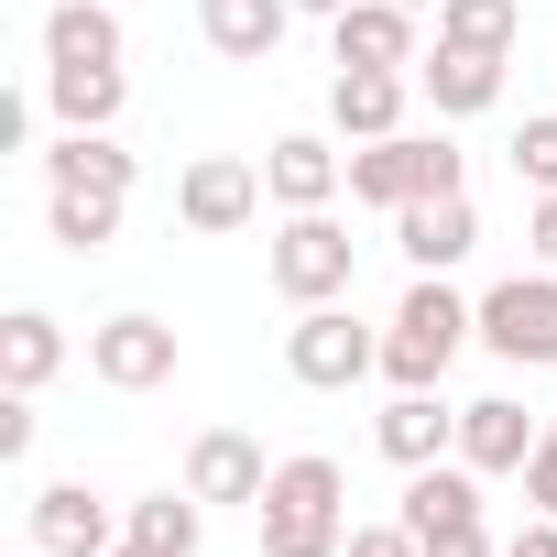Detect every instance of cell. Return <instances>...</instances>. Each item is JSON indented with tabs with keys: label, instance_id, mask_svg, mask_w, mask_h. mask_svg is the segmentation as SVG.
Returning <instances> with one entry per match:
<instances>
[{
	"label": "cell",
	"instance_id": "603a6c76",
	"mask_svg": "<svg viewBox=\"0 0 557 557\" xmlns=\"http://www.w3.org/2000/svg\"><path fill=\"white\" fill-rule=\"evenodd\" d=\"M45 99H55L66 132H110L121 99H132V77H121V66H45Z\"/></svg>",
	"mask_w": 557,
	"mask_h": 557
},
{
	"label": "cell",
	"instance_id": "4316f807",
	"mask_svg": "<svg viewBox=\"0 0 557 557\" xmlns=\"http://www.w3.org/2000/svg\"><path fill=\"white\" fill-rule=\"evenodd\" d=\"M513 175H524V186H535V197H546V186H557V110H535V121H524V132H513Z\"/></svg>",
	"mask_w": 557,
	"mask_h": 557
},
{
	"label": "cell",
	"instance_id": "44dd1931",
	"mask_svg": "<svg viewBox=\"0 0 557 557\" xmlns=\"http://www.w3.org/2000/svg\"><path fill=\"white\" fill-rule=\"evenodd\" d=\"M45 66H121V12L110 0H55L45 12Z\"/></svg>",
	"mask_w": 557,
	"mask_h": 557
},
{
	"label": "cell",
	"instance_id": "d4e9b609",
	"mask_svg": "<svg viewBox=\"0 0 557 557\" xmlns=\"http://www.w3.org/2000/svg\"><path fill=\"white\" fill-rule=\"evenodd\" d=\"M437 45L513 55V45H524V0H448V12H437Z\"/></svg>",
	"mask_w": 557,
	"mask_h": 557
},
{
	"label": "cell",
	"instance_id": "d6a6232c",
	"mask_svg": "<svg viewBox=\"0 0 557 557\" xmlns=\"http://www.w3.org/2000/svg\"><path fill=\"white\" fill-rule=\"evenodd\" d=\"M23 143H34V99L12 88V99H0V153H23Z\"/></svg>",
	"mask_w": 557,
	"mask_h": 557
},
{
	"label": "cell",
	"instance_id": "836d02e7",
	"mask_svg": "<svg viewBox=\"0 0 557 557\" xmlns=\"http://www.w3.org/2000/svg\"><path fill=\"white\" fill-rule=\"evenodd\" d=\"M503 557H557V513H524V535H513Z\"/></svg>",
	"mask_w": 557,
	"mask_h": 557
},
{
	"label": "cell",
	"instance_id": "6da1fadb",
	"mask_svg": "<svg viewBox=\"0 0 557 557\" xmlns=\"http://www.w3.org/2000/svg\"><path fill=\"white\" fill-rule=\"evenodd\" d=\"M262 557H339L350 546V481L329 448H296V459H273L262 481Z\"/></svg>",
	"mask_w": 557,
	"mask_h": 557
},
{
	"label": "cell",
	"instance_id": "277c9868",
	"mask_svg": "<svg viewBox=\"0 0 557 557\" xmlns=\"http://www.w3.org/2000/svg\"><path fill=\"white\" fill-rule=\"evenodd\" d=\"M350 273H361V240L329 208H285V230H273V296L329 307V296H350Z\"/></svg>",
	"mask_w": 557,
	"mask_h": 557
},
{
	"label": "cell",
	"instance_id": "30bf717a",
	"mask_svg": "<svg viewBox=\"0 0 557 557\" xmlns=\"http://www.w3.org/2000/svg\"><path fill=\"white\" fill-rule=\"evenodd\" d=\"M405 99H416V66H339L329 77V132L339 143H394Z\"/></svg>",
	"mask_w": 557,
	"mask_h": 557
},
{
	"label": "cell",
	"instance_id": "ac0fdd59",
	"mask_svg": "<svg viewBox=\"0 0 557 557\" xmlns=\"http://www.w3.org/2000/svg\"><path fill=\"white\" fill-rule=\"evenodd\" d=\"M285 23H296V0H197V34L230 66H262L273 45H285Z\"/></svg>",
	"mask_w": 557,
	"mask_h": 557
},
{
	"label": "cell",
	"instance_id": "8d00e7d4",
	"mask_svg": "<svg viewBox=\"0 0 557 557\" xmlns=\"http://www.w3.org/2000/svg\"><path fill=\"white\" fill-rule=\"evenodd\" d=\"M405 12H448V0H405Z\"/></svg>",
	"mask_w": 557,
	"mask_h": 557
},
{
	"label": "cell",
	"instance_id": "ba28073f",
	"mask_svg": "<svg viewBox=\"0 0 557 557\" xmlns=\"http://www.w3.org/2000/svg\"><path fill=\"white\" fill-rule=\"evenodd\" d=\"M23 524H34V546H45V557H110V546L132 535V513H110L88 481H45V492L23 503Z\"/></svg>",
	"mask_w": 557,
	"mask_h": 557
},
{
	"label": "cell",
	"instance_id": "2e32d148",
	"mask_svg": "<svg viewBox=\"0 0 557 557\" xmlns=\"http://www.w3.org/2000/svg\"><path fill=\"white\" fill-rule=\"evenodd\" d=\"M372 437H383V459H394V470L459 459V405H437V394H394V405L372 416Z\"/></svg>",
	"mask_w": 557,
	"mask_h": 557
},
{
	"label": "cell",
	"instance_id": "e0dca14e",
	"mask_svg": "<svg viewBox=\"0 0 557 557\" xmlns=\"http://www.w3.org/2000/svg\"><path fill=\"white\" fill-rule=\"evenodd\" d=\"M262 481H273V459H262L240 426H208V437L186 448V492H197V503H262Z\"/></svg>",
	"mask_w": 557,
	"mask_h": 557
},
{
	"label": "cell",
	"instance_id": "9c48e42d",
	"mask_svg": "<svg viewBox=\"0 0 557 557\" xmlns=\"http://www.w3.org/2000/svg\"><path fill=\"white\" fill-rule=\"evenodd\" d=\"M88 372L110 383V394H153V383H175V329L164 318H99L88 329Z\"/></svg>",
	"mask_w": 557,
	"mask_h": 557
},
{
	"label": "cell",
	"instance_id": "7402d4cb",
	"mask_svg": "<svg viewBox=\"0 0 557 557\" xmlns=\"http://www.w3.org/2000/svg\"><path fill=\"white\" fill-rule=\"evenodd\" d=\"M132 153L110 143V132H66L55 153H45V186H77V197H132Z\"/></svg>",
	"mask_w": 557,
	"mask_h": 557
},
{
	"label": "cell",
	"instance_id": "7a4b0ae2",
	"mask_svg": "<svg viewBox=\"0 0 557 557\" xmlns=\"http://www.w3.org/2000/svg\"><path fill=\"white\" fill-rule=\"evenodd\" d=\"M470 339H481V307L448 296V273H416V296H405L394 329H383V383H394V394H437Z\"/></svg>",
	"mask_w": 557,
	"mask_h": 557
},
{
	"label": "cell",
	"instance_id": "cb8c5ba5",
	"mask_svg": "<svg viewBox=\"0 0 557 557\" xmlns=\"http://www.w3.org/2000/svg\"><path fill=\"white\" fill-rule=\"evenodd\" d=\"M121 208H132V197H77V186H45V230H55L77 262L121 240Z\"/></svg>",
	"mask_w": 557,
	"mask_h": 557
},
{
	"label": "cell",
	"instance_id": "f35d334b",
	"mask_svg": "<svg viewBox=\"0 0 557 557\" xmlns=\"http://www.w3.org/2000/svg\"><path fill=\"white\" fill-rule=\"evenodd\" d=\"M34 557H45V546H34Z\"/></svg>",
	"mask_w": 557,
	"mask_h": 557
},
{
	"label": "cell",
	"instance_id": "ffe728a7",
	"mask_svg": "<svg viewBox=\"0 0 557 557\" xmlns=\"http://www.w3.org/2000/svg\"><path fill=\"white\" fill-rule=\"evenodd\" d=\"M66 372V329L45 318V307H12V318H0V383H12V394H45Z\"/></svg>",
	"mask_w": 557,
	"mask_h": 557
},
{
	"label": "cell",
	"instance_id": "8fae6325",
	"mask_svg": "<svg viewBox=\"0 0 557 557\" xmlns=\"http://www.w3.org/2000/svg\"><path fill=\"white\" fill-rule=\"evenodd\" d=\"M394 240H405L416 273H459V262L481 251V208H470V186H459V197H416V208H394Z\"/></svg>",
	"mask_w": 557,
	"mask_h": 557
},
{
	"label": "cell",
	"instance_id": "f546056e",
	"mask_svg": "<svg viewBox=\"0 0 557 557\" xmlns=\"http://www.w3.org/2000/svg\"><path fill=\"white\" fill-rule=\"evenodd\" d=\"M513 481H524V503H535V513H557V448H546V437H535V459H524Z\"/></svg>",
	"mask_w": 557,
	"mask_h": 557
},
{
	"label": "cell",
	"instance_id": "d6986e66",
	"mask_svg": "<svg viewBox=\"0 0 557 557\" xmlns=\"http://www.w3.org/2000/svg\"><path fill=\"white\" fill-rule=\"evenodd\" d=\"M405 524H416V535H437V524H481V470H470V459H426V470H405Z\"/></svg>",
	"mask_w": 557,
	"mask_h": 557
},
{
	"label": "cell",
	"instance_id": "484cf974",
	"mask_svg": "<svg viewBox=\"0 0 557 557\" xmlns=\"http://www.w3.org/2000/svg\"><path fill=\"white\" fill-rule=\"evenodd\" d=\"M132 535L164 546V557H197V546H208V503H197V492H143V503H132Z\"/></svg>",
	"mask_w": 557,
	"mask_h": 557
},
{
	"label": "cell",
	"instance_id": "8992f818",
	"mask_svg": "<svg viewBox=\"0 0 557 557\" xmlns=\"http://www.w3.org/2000/svg\"><path fill=\"white\" fill-rule=\"evenodd\" d=\"M481 350L492 361H524V372H557V273H503L481 296Z\"/></svg>",
	"mask_w": 557,
	"mask_h": 557
},
{
	"label": "cell",
	"instance_id": "52a82bcc",
	"mask_svg": "<svg viewBox=\"0 0 557 557\" xmlns=\"http://www.w3.org/2000/svg\"><path fill=\"white\" fill-rule=\"evenodd\" d=\"M273 186H262V164H240V153H197L186 175H175V219L197 230V240H230V230H251V208H262Z\"/></svg>",
	"mask_w": 557,
	"mask_h": 557
},
{
	"label": "cell",
	"instance_id": "7c38bea8",
	"mask_svg": "<svg viewBox=\"0 0 557 557\" xmlns=\"http://www.w3.org/2000/svg\"><path fill=\"white\" fill-rule=\"evenodd\" d=\"M416 23H426V12H405V0H350V12L329 23V55H339V66H416V55H426Z\"/></svg>",
	"mask_w": 557,
	"mask_h": 557
},
{
	"label": "cell",
	"instance_id": "83f0119b",
	"mask_svg": "<svg viewBox=\"0 0 557 557\" xmlns=\"http://www.w3.org/2000/svg\"><path fill=\"white\" fill-rule=\"evenodd\" d=\"M339 557H426V546H416V524L394 513V524H350V546H339Z\"/></svg>",
	"mask_w": 557,
	"mask_h": 557
},
{
	"label": "cell",
	"instance_id": "4fadbf2b",
	"mask_svg": "<svg viewBox=\"0 0 557 557\" xmlns=\"http://www.w3.org/2000/svg\"><path fill=\"white\" fill-rule=\"evenodd\" d=\"M535 437H546V416H524L513 394H481V405H459V459H470L481 481L524 470V459H535Z\"/></svg>",
	"mask_w": 557,
	"mask_h": 557
},
{
	"label": "cell",
	"instance_id": "e575fe53",
	"mask_svg": "<svg viewBox=\"0 0 557 557\" xmlns=\"http://www.w3.org/2000/svg\"><path fill=\"white\" fill-rule=\"evenodd\" d=\"M296 12H307V23H339V12H350V0H296Z\"/></svg>",
	"mask_w": 557,
	"mask_h": 557
},
{
	"label": "cell",
	"instance_id": "5bb4252c",
	"mask_svg": "<svg viewBox=\"0 0 557 557\" xmlns=\"http://www.w3.org/2000/svg\"><path fill=\"white\" fill-rule=\"evenodd\" d=\"M262 186H273V208H339L350 153H339V143H318V132H285V143L262 153Z\"/></svg>",
	"mask_w": 557,
	"mask_h": 557
},
{
	"label": "cell",
	"instance_id": "1f68e13d",
	"mask_svg": "<svg viewBox=\"0 0 557 557\" xmlns=\"http://www.w3.org/2000/svg\"><path fill=\"white\" fill-rule=\"evenodd\" d=\"M524 251H535V262H546V273H557V186H546V197H535V219H524Z\"/></svg>",
	"mask_w": 557,
	"mask_h": 557
},
{
	"label": "cell",
	"instance_id": "74e56055",
	"mask_svg": "<svg viewBox=\"0 0 557 557\" xmlns=\"http://www.w3.org/2000/svg\"><path fill=\"white\" fill-rule=\"evenodd\" d=\"M546 448H557V416H546Z\"/></svg>",
	"mask_w": 557,
	"mask_h": 557
},
{
	"label": "cell",
	"instance_id": "f1b7e54d",
	"mask_svg": "<svg viewBox=\"0 0 557 557\" xmlns=\"http://www.w3.org/2000/svg\"><path fill=\"white\" fill-rule=\"evenodd\" d=\"M416 546H426V557H503L481 524H437V535H416Z\"/></svg>",
	"mask_w": 557,
	"mask_h": 557
},
{
	"label": "cell",
	"instance_id": "4dcf8cb0",
	"mask_svg": "<svg viewBox=\"0 0 557 557\" xmlns=\"http://www.w3.org/2000/svg\"><path fill=\"white\" fill-rule=\"evenodd\" d=\"M0 459H34V394L0 405Z\"/></svg>",
	"mask_w": 557,
	"mask_h": 557
},
{
	"label": "cell",
	"instance_id": "d590c367",
	"mask_svg": "<svg viewBox=\"0 0 557 557\" xmlns=\"http://www.w3.org/2000/svg\"><path fill=\"white\" fill-rule=\"evenodd\" d=\"M110 557H164V546H143V535H121V546H110Z\"/></svg>",
	"mask_w": 557,
	"mask_h": 557
},
{
	"label": "cell",
	"instance_id": "9a60e30c",
	"mask_svg": "<svg viewBox=\"0 0 557 557\" xmlns=\"http://www.w3.org/2000/svg\"><path fill=\"white\" fill-rule=\"evenodd\" d=\"M503 66H513V55H470V45H437V55H416V88L437 99V121H481V110L503 99Z\"/></svg>",
	"mask_w": 557,
	"mask_h": 557
},
{
	"label": "cell",
	"instance_id": "3957f363",
	"mask_svg": "<svg viewBox=\"0 0 557 557\" xmlns=\"http://www.w3.org/2000/svg\"><path fill=\"white\" fill-rule=\"evenodd\" d=\"M470 186V153L448 143V132H394V143H361L350 153V197L361 208H416V197H459Z\"/></svg>",
	"mask_w": 557,
	"mask_h": 557
},
{
	"label": "cell",
	"instance_id": "5b68a950",
	"mask_svg": "<svg viewBox=\"0 0 557 557\" xmlns=\"http://www.w3.org/2000/svg\"><path fill=\"white\" fill-rule=\"evenodd\" d=\"M285 372H296L307 394H350L361 372H383V339L329 296V307H296V329H285Z\"/></svg>",
	"mask_w": 557,
	"mask_h": 557
}]
</instances>
